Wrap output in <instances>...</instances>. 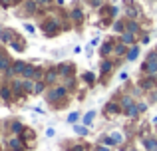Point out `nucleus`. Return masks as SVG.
Wrapping results in <instances>:
<instances>
[{"mask_svg": "<svg viewBox=\"0 0 157 151\" xmlns=\"http://www.w3.org/2000/svg\"><path fill=\"white\" fill-rule=\"evenodd\" d=\"M143 70H147V74H155L157 72V62H153V56H151V62L147 66H143Z\"/></svg>", "mask_w": 157, "mask_h": 151, "instance_id": "1", "label": "nucleus"}, {"mask_svg": "<svg viewBox=\"0 0 157 151\" xmlns=\"http://www.w3.org/2000/svg\"><path fill=\"white\" fill-rule=\"evenodd\" d=\"M64 93H66V89H64V88H58V89H54V92L50 93V97H52V100H56V97H62Z\"/></svg>", "mask_w": 157, "mask_h": 151, "instance_id": "2", "label": "nucleus"}, {"mask_svg": "<svg viewBox=\"0 0 157 151\" xmlns=\"http://www.w3.org/2000/svg\"><path fill=\"white\" fill-rule=\"evenodd\" d=\"M94 115H96V113H94V111L86 113V117H84V123H86V125H90V123H92V121H94Z\"/></svg>", "mask_w": 157, "mask_h": 151, "instance_id": "3", "label": "nucleus"}, {"mask_svg": "<svg viewBox=\"0 0 157 151\" xmlns=\"http://www.w3.org/2000/svg\"><path fill=\"white\" fill-rule=\"evenodd\" d=\"M36 74V70H34V68H30V66H26V68H24V76H26V77H30V76H34Z\"/></svg>", "mask_w": 157, "mask_h": 151, "instance_id": "4", "label": "nucleus"}, {"mask_svg": "<svg viewBox=\"0 0 157 151\" xmlns=\"http://www.w3.org/2000/svg\"><path fill=\"white\" fill-rule=\"evenodd\" d=\"M123 42L131 44V42H133V34H123Z\"/></svg>", "mask_w": 157, "mask_h": 151, "instance_id": "5", "label": "nucleus"}, {"mask_svg": "<svg viewBox=\"0 0 157 151\" xmlns=\"http://www.w3.org/2000/svg\"><path fill=\"white\" fill-rule=\"evenodd\" d=\"M24 88H26L28 92H34V84H32V81H24Z\"/></svg>", "mask_w": 157, "mask_h": 151, "instance_id": "6", "label": "nucleus"}, {"mask_svg": "<svg viewBox=\"0 0 157 151\" xmlns=\"http://www.w3.org/2000/svg\"><path fill=\"white\" fill-rule=\"evenodd\" d=\"M0 96H2L4 100H8V97H10V92H8V89L4 88V89H0Z\"/></svg>", "mask_w": 157, "mask_h": 151, "instance_id": "7", "label": "nucleus"}, {"mask_svg": "<svg viewBox=\"0 0 157 151\" xmlns=\"http://www.w3.org/2000/svg\"><path fill=\"white\" fill-rule=\"evenodd\" d=\"M127 58H129V60H135V58H137V48H133V50L129 52V56H127Z\"/></svg>", "mask_w": 157, "mask_h": 151, "instance_id": "8", "label": "nucleus"}, {"mask_svg": "<svg viewBox=\"0 0 157 151\" xmlns=\"http://www.w3.org/2000/svg\"><path fill=\"white\" fill-rule=\"evenodd\" d=\"M2 38L6 40V42H10V38H12V32H8V30H6V32H2Z\"/></svg>", "mask_w": 157, "mask_h": 151, "instance_id": "9", "label": "nucleus"}, {"mask_svg": "<svg viewBox=\"0 0 157 151\" xmlns=\"http://www.w3.org/2000/svg\"><path fill=\"white\" fill-rule=\"evenodd\" d=\"M76 133H82V135H86V133H88V129H86V127H80V125H76Z\"/></svg>", "mask_w": 157, "mask_h": 151, "instance_id": "10", "label": "nucleus"}, {"mask_svg": "<svg viewBox=\"0 0 157 151\" xmlns=\"http://www.w3.org/2000/svg\"><path fill=\"white\" fill-rule=\"evenodd\" d=\"M10 147H12V149H20V147H22V143L14 139V141H12V143H10Z\"/></svg>", "mask_w": 157, "mask_h": 151, "instance_id": "11", "label": "nucleus"}, {"mask_svg": "<svg viewBox=\"0 0 157 151\" xmlns=\"http://www.w3.org/2000/svg\"><path fill=\"white\" fill-rule=\"evenodd\" d=\"M145 145H147V149H155V141H153V139H147Z\"/></svg>", "mask_w": 157, "mask_h": 151, "instance_id": "12", "label": "nucleus"}, {"mask_svg": "<svg viewBox=\"0 0 157 151\" xmlns=\"http://www.w3.org/2000/svg\"><path fill=\"white\" fill-rule=\"evenodd\" d=\"M76 119H78V113H70V117H68L70 123H76Z\"/></svg>", "mask_w": 157, "mask_h": 151, "instance_id": "13", "label": "nucleus"}, {"mask_svg": "<svg viewBox=\"0 0 157 151\" xmlns=\"http://www.w3.org/2000/svg\"><path fill=\"white\" fill-rule=\"evenodd\" d=\"M42 88H44L42 84H36V85H34V92H36V93H38V92H42Z\"/></svg>", "mask_w": 157, "mask_h": 151, "instance_id": "14", "label": "nucleus"}, {"mask_svg": "<svg viewBox=\"0 0 157 151\" xmlns=\"http://www.w3.org/2000/svg\"><path fill=\"white\" fill-rule=\"evenodd\" d=\"M74 18L80 20V18H82V12H80V10H74Z\"/></svg>", "mask_w": 157, "mask_h": 151, "instance_id": "15", "label": "nucleus"}, {"mask_svg": "<svg viewBox=\"0 0 157 151\" xmlns=\"http://www.w3.org/2000/svg\"><path fill=\"white\" fill-rule=\"evenodd\" d=\"M129 30H131V32H135V30H137V26H135L133 22H129Z\"/></svg>", "mask_w": 157, "mask_h": 151, "instance_id": "16", "label": "nucleus"}, {"mask_svg": "<svg viewBox=\"0 0 157 151\" xmlns=\"http://www.w3.org/2000/svg\"><path fill=\"white\" fill-rule=\"evenodd\" d=\"M2 68H6V62H4V60H0V70H2Z\"/></svg>", "mask_w": 157, "mask_h": 151, "instance_id": "17", "label": "nucleus"}, {"mask_svg": "<svg viewBox=\"0 0 157 151\" xmlns=\"http://www.w3.org/2000/svg\"><path fill=\"white\" fill-rule=\"evenodd\" d=\"M98 151H109L107 147H98Z\"/></svg>", "mask_w": 157, "mask_h": 151, "instance_id": "18", "label": "nucleus"}]
</instances>
